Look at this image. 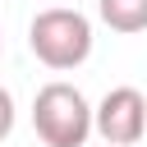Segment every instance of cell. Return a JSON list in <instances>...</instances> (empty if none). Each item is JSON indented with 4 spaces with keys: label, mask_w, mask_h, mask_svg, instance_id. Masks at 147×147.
Segmentation results:
<instances>
[{
    "label": "cell",
    "mask_w": 147,
    "mask_h": 147,
    "mask_svg": "<svg viewBox=\"0 0 147 147\" xmlns=\"http://www.w3.org/2000/svg\"><path fill=\"white\" fill-rule=\"evenodd\" d=\"M92 133H101L106 147H133L147 133V96L138 87H110L101 106L92 110Z\"/></svg>",
    "instance_id": "cell-3"
},
{
    "label": "cell",
    "mask_w": 147,
    "mask_h": 147,
    "mask_svg": "<svg viewBox=\"0 0 147 147\" xmlns=\"http://www.w3.org/2000/svg\"><path fill=\"white\" fill-rule=\"evenodd\" d=\"M32 129L46 147H83L92 138V106L74 83H46L32 96Z\"/></svg>",
    "instance_id": "cell-2"
},
{
    "label": "cell",
    "mask_w": 147,
    "mask_h": 147,
    "mask_svg": "<svg viewBox=\"0 0 147 147\" xmlns=\"http://www.w3.org/2000/svg\"><path fill=\"white\" fill-rule=\"evenodd\" d=\"M28 46L55 74L78 69L92 55V18L83 9H74V5H51L28 23Z\"/></svg>",
    "instance_id": "cell-1"
},
{
    "label": "cell",
    "mask_w": 147,
    "mask_h": 147,
    "mask_svg": "<svg viewBox=\"0 0 147 147\" xmlns=\"http://www.w3.org/2000/svg\"><path fill=\"white\" fill-rule=\"evenodd\" d=\"M96 14L110 32H147V0H96Z\"/></svg>",
    "instance_id": "cell-4"
},
{
    "label": "cell",
    "mask_w": 147,
    "mask_h": 147,
    "mask_svg": "<svg viewBox=\"0 0 147 147\" xmlns=\"http://www.w3.org/2000/svg\"><path fill=\"white\" fill-rule=\"evenodd\" d=\"M9 133H14V96L0 87V142H5Z\"/></svg>",
    "instance_id": "cell-5"
}]
</instances>
